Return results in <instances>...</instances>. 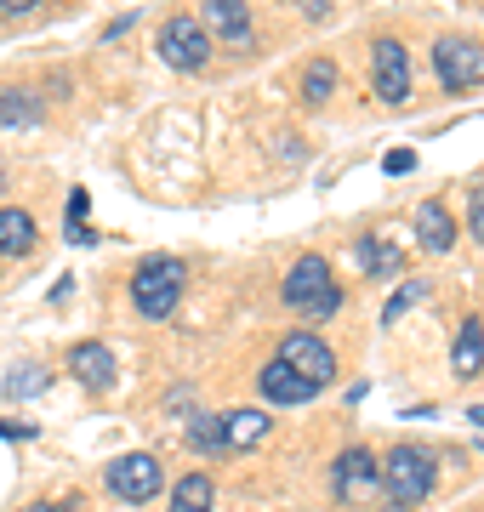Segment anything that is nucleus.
Returning <instances> with one entry per match:
<instances>
[{"instance_id": "nucleus-1", "label": "nucleus", "mask_w": 484, "mask_h": 512, "mask_svg": "<svg viewBox=\"0 0 484 512\" xmlns=\"http://www.w3.org/2000/svg\"><path fill=\"white\" fill-rule=\"evenodd\" d=\"M433 478H439V461H433L428 444H399L388 461H382V495H388V512H410L433 495Z\"/></svg>"}, {"instance_id": "nucleus-2", "label": "nucleus", "mask_w": 484, "mask_h": 512, "mask_svg": "<svg viewBox=\"0 0 484 512\" xmlns=\"http://www.w3.org/2000/svg\"><path fill=\"white\" fill-rule=\"evenodd\" d=\"M285 308L302 313V319H331L342 308V285L331 279V268L319 256L291 262V274H285Z\"/></svg>"}, {"instance_id": "nucleus-3", "label": "nucleus", "mask_w": 484, "mask_h": 512, "mask_svg": "<svg viewBox=\"0 0 484 512\" xmlns=\"http://www.w3.org/2000/svg\"><path fill=\"white\" fill-rule=\"evenodd\" d=\"M177 296H183V262L177 256H149L131 274V308L143 313V319H171Z\"/></svg>"}, {"instance_id": "nucleus-4", "label": "nucleus", "mask_w": 484, "mask_h": 512, "mask_svg": "<svg viewBox=\"0 0 484 512\" xmlns=\"http://www.w3.org/2000/svg\"><path fill=\"white\" fill-rule=\"evenodd\" d=\"M103 484H109L114 501L143 507V501H154V495H160L166 473H160V461H154L149 450H131V456H120V461H109V467H103Z\"/></svg>"}, {"instance_id": "nucleus-5", "label": "nucleus", "mask_w": 484, "mask_h": 512, "mask_svg": "<svg viewBox=\"0 0 484 512\" xmlns=\"http://www.w3.org/2000/svg\"><path fill=\"white\" fill-rule=\"evenodd\" d=\"M280 365L297 370V376L314 387V393L336 382V353L319 342L314 330H291V336H285V342H280Z\"/></svg>"}, {"instance_id": "nucleus-6", "label": "nucleus", "mask_w": 484, "mask_h": 512, "mask_svg": "<svg viewBox=\"0 0 484 512\" xmlns=\"http://www.w3.org/2000/svg\"><path fill=\"white\" fill-rule=\"evenodd\" d=\"M371 86H376L382 103H393V109L410 97V52L393 35H376L371 40Z\"/></svg>"}, {"instance_id": "nucleus-7", "label": "nucleus", "mask_w": 484, "mask_h": 512, "mask_svg": "<svg viewBox=\"0 0 484 512\" xmlns=\"http://www.w3.org/2000/svg\"><path fill=\"white\" fill-rule=\"evenodd\" d=\"M433 69H439V80L450 92H473L484 80V52L462 35H445V40H433Z\"/></svg>"}, {"instance_id": "nucleus-8", "label": "nucleus", "mask_w": 484, "mask_h": 512, "mask_svg": "<svg viewBox=\"0 0 484 512\" xmlns=\"http://www.w3.org/2000/svg\"><path fill=\"white\" fill-rule=\"evenodd\" d=\"M331 490L342 495V501H371V495H382V461L371 456V450H342L331 467Z\"/></svg>"}, {"instance_id": "nucleus-9", "label": "nucleus", "mask_w": 484, "mask_h": 512, "mask_svg": "<svg viewBox=\"0 0 484 512\" xmlns=\"http://www.w3.org/2000/svg\"><path fill=\"white\" fill-rule=\"evenodd\" d=\"M160 57H166L171 69H205V57H211V35H205V23L171 18L166 29H160Z\"/></svg>"}, {"instance_id": "nucleus-10", "label": "nucleus", "mask_w": 484, "mask_h": 512, "mask_svg": "<svg viewBox=\"0 0 484 512\" xmlns=\"http://www.w3.org/2000/svg\"><path fill=\"white\" fill-rule=\"evenodd\" d=\"M69 370H75V376L92 387V393L114 387V376H120V365H114V353L103 348V342H80V348L69 353Z\"/></svg>"}, {"instance_id": "nucleus-11", "label": "nucleus", "mask_w": 484, "mask_h": 512, "mask_svg": "<svg viewBox=\"0 0 484 512\" xmlns=\"http://www.w3.org/2000/svg\"><path fill=\"white\" fill-rule=\"evenodd\" d=\"M257 387H262V399H268V404H308V399H314V387L302 382L297 370H285L280 359H268V365H262Z\"/></svg>"}, {"instance_id": "nucleus-12", "label": "nucleus", "mask_w": 484, "mask_h": 512, "mask_svg": "<svg viewBox=\"0 0 484 512\" xmlns=\"http://www.w3.org/2000/svg\"><path fill=\"white\" fill-rule=\"evenodd\" d=\"M416 239H422V251H433V256H445L450 245H456V222H450V211L439 200L416 205Z\"/></svg>"}, {"instance_id": "nucleus-13", "label": "nucleus", "mask_w": 484, "mask_h": 512, "mask_svg": "<svg viewBox=\"0 0 484 512\" xmlns=\"http://www.w3.org/2000/svg\"><path fill=\"white\" fill-rule=\"evenodd\" d=\"M450 365H456V376L462 382H473L484 370V319L479 313H467L462 330H456V348H450Z\"/></svg>"}, {"instance_id": "nucleus-14", "label": "nucleus", "mask_w": 484, "mask_h": 512, "mask_svg": "<svg viewBox=\"0 0 484 512\" xmlns=\"http://www.w3.org/2000/svg\"><path fill=\"white\" fill-rule=\"evenodd\" d=\"M40 114H46L40 92H29V86H6L0 92V131H35Z\"/></svg>"}, {"instance_id": "nucleus-15", "label": "nucleus", "mask_w": 484, "mask_h": 512, "mask_svg": "<svg viewBox=\"0 0 484 512\" xmlns=\"http://www.w3.org/2000/svg\"><path fill=\"white\" fill-rule=\"evenodd\" d=\"M354 262L371 279H399V274H405V251H399V245H388V239H376V234H365L354 245Z\"/></svg>"}, {"instance_id": "nucleus-16", "label": "nucleus", "mask_w": 484, "mask_h": 512, "mask_svg": "<svg viewBox=\"0 0 484 512\" xmlns=\"http://www.w3.org/2000/svg\"><path fill=\"white\" fill-rule=\"evenodd\" d=\"M205 23L228 46H251V12H245V0H205Z\"/></svg>"}, {"instance_id": "nucleus-17", "label": "nucleus", "mask_w": 484, "mask_h": 512, "mask_svg": "<svg viewBox=\"0 0 484 512\" xmlns=\"http://www.w3.org/2000/svg\"><path fill=\"white\" fill-rule=\"evenodd\" d=\"M268 439V410H228L223 416V450H257Z\"/></svg>"}, {"instance_id": "nucleus-18", "label": "nucleus", "mask_w": 484, "mask_h": 512, "mask_svg": "<svg viewBox=\"0 0 484 512\" xmlns=\"http://www.w3.org/2000/svg\"><path fill=\"white\" fill-rule=\"evenodd\" d=\"M23 251H35V217L6 205L0 211V256H23Z\"/></svg>"}, {"instance_id": "nucleus-19", "label": "nucleus", "mask_w": 484, "mask_h": 512, "mask_svg": "<svg viewBox=\"0 0 484 512\" xmlns=\"http://www.w3.org/2000/svg\"><path fill=\"white\" fill-rule=\"evenodd\" d=\"M46 382H52V376H46V365H35V359H18V365L6 370V399H12V404H29V399H40V393H46Z\"/></svg>"}, {"instance_id": "nucleus-20", "label": "nucleus", "mask_w": 484, "mask_h": 512, "mask_svg": "<svg viewBox=\"0 0 484 512\" xmlns=\"http://www.w3.org/2000/svg\"><path fill=\"white\" fill-rule=\"evenodd\" d=\"M211 495H217V484H211V478L188 473V478H177V495H171L166 512H211Z\"/></svg>"}, {"instance_id": "nucleus-21", "label": "nucleus", "mask_w": 484, "mask_h": 512, "mask_svg": "<svg viewBox=\"0 0 484 512\" xmlns=\"http://www.w3.org/2000/svg\"><path fill=\"white\" fill-rule=\"evenodd\" d=\"M188 444L200 456H223V416H188Z\"/></svg>"}, {"instance_id": "nucleus-22", "label": "nucleus", "mask_w": 484, "mask_h": 512, "mask_svg": "<svg viewBox=\"0 0 484 512\" xmlns=\"http://www.w3.org/2000/svg\"><path fill=\"white\" fill-rule=\"evenodd\" d=\"M331 92H336V63L331 57L308 63V74H302V97H308V103H325Z\"/></svg>"}, {"instance_id": "nucleus-23", "label": "nucleus", "mask_w": 484, "mask_h": 512, "mask_svg": "<svg viewBox=\"0 0 484 512\" xmlns=\"http://www.w3.org/2000/svg\"><path fill=\"white\" fill-rule=\"evenodd\" d=\"M422 302H428V285H422V279H410V285H399V291L388 296V313H382V319L393 325V319H405V313L422 308Z\"/></svg>"}, {"instance_id": "nucleus-24", "label": "nucleus", "mask_w": 484, "mask_h": 512, "mask_svg": "<svg viewBox=\"0 0 484 512\" xmlns=\"http://www.w3.org/2000/svg\"><path fill=\"white\" fill-rule=\"evenodd\" d=\"M382 171L405 177V171H416V154H410V148H388V154H382Z\"/></svg>"}, {"instance_id": "nucleus-25", "label": "nucleus", "mask_w": 484, "mask_h": 512, "mask_svg": "<svg viewBox=\"0 0 484 512\" xmlns=\"http://www.w3.org/2000/svg\"><path fill=\"white\" fill-rule=\"evenodd\" d=\"M467 228H473V239L484 245V188L473 194V211H467Z\"/></svg>"}, {"instance_id": "nucleus-26", "label": "nucleus", "mask_w": 484, "mask_h": 512, "mask_svg": "<svg viewBox=\"0 0 484 512\" xmlns=\"http://www.w3.org/2000/svg\"><path fill=\"white\" fill-rule=\"evenodd\" d=\"M0 439H35V427L29 421H0Z\"/></svg>"}, {"instance_id": "nucleus-27", "label": "nucleus", "mask_w": 484, "mask_h": 512, "mask_svg": "<svg viewBox=\"0 0 484 512\" xmlns=\"http://www.w3.org/2000/svg\"><path fill=\"white\" fill-rule=\"evenodd\" d=\"M86 211H92V200H86V188H75V194H69V217L86 222Z\"/></svg>"}, {"instance_id": "nucleus-28", "label": "nucleus", "mask_w": 484, "mask_h": 512, "mask_svg": "<svg viewBox=\"0 0 484 512\" xmlns=\"http://www.w3.org/2000/svg\"><path fill=\"white\" fill-rule=\"evenodd\" d=\"M302 12H308V18H325V12H331V0H302Z\"/></svg>"}, {"instance_id": "nucleus-29", "label": "nucleus", "mask_w": 484, "mask_h": 512, "mask_svg": "<svg viewBox=\"0 0 484 512\" xmlns=\"http://www.w3.org/2000/svg\"><path fill=\"white\" fill-rule=\"evenodd\" d=\"M0 6H6V12H35L40 0H0Z\"/></svg>"}, {"instance_id": "nucleus-30", "label": "nucleus", "mask_w": 484, "mask_h": 512, "mask_svg": "<svg viewBox=\"0 0 484 512\" xmlns=\"http://www.w3.org/2000/svg\"><path fill=\"white\" fill-rule=\"evenodd\" d=\"M467 416H473V427H484V404H473V410H467Z\"/></svg>"}, {"instance_id": "nucleus-31", "label": "nucleus", "mask_w": 484, "mask_h": 512, "mask_svg": "<svg viewBox=\"0 0 484 512\" xmlns=\"http://www.w3.org/2000/svg\"><path fill=\"white\" fill-rule=\"evenodd\" d=\"M23 512H57V507H46V501H29V507H23Z\"/></svg>"}, {"instance_id": "nucleus-32", "label": "nucleus", "mask_w": 484, "mask_h": 512, "mask_svg": "<svg viewBox=\"0 0 484 512\" xmlns=\"http://www.w3.org/2000/svg\"><path fill=\"white\" fill-rule=\"evenodd\" d=\"M0 188H6V171H0Z\"/></svg>"}]
</instances>
